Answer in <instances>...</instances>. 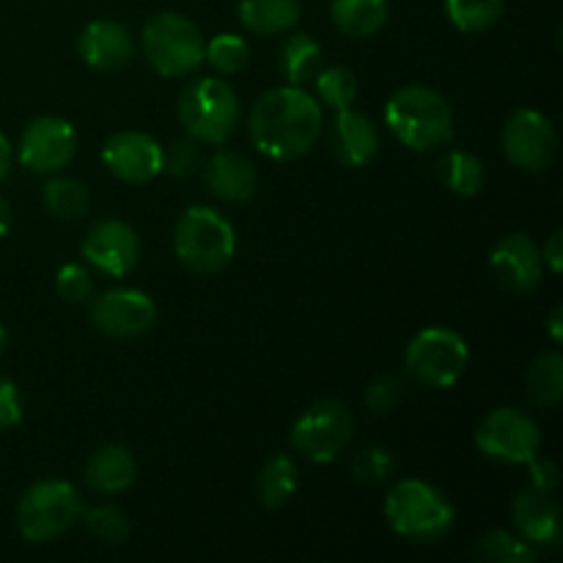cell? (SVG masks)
<instances>
[{
  "label": "cell",
  "instance_id": "ffe728a7",
  "mask_svg": "<svg viewBox=\"0 0 563 563\" xmlns=\"http://www.w3.org/2000/svg\"><path fill=\"white\" fill-rule=\"evenodd\" d=\"M511 517L520 537L531 544H555L561 539V509L553 493L526 489L515 498Z\"/></svg>",
  "mask_w": 563,
  "mask_h": 563
},
{
  "label": "cell",
  "instance_id": "d590c367",
  "mask_svg": "<svg viewBox=\"0 0 563 563\" xmlns=\"http://www.w3.org/2000/svg\"><path fill=\"white\" fill-rule=\"evenodd\" d=\"M401 399H405V383L394 377V374L377 377L368 385L366 394H363V401H366V407L374 416H390L401 405Z\"/></svg>",
  "mask_w": 563,
  "mask_h": 563
},
{
  "label": "cell",
  "instance_id": "7402d4cb",
  "mask_svg": "<svg viewBox=\"0 0 563 563\" xmlns=\"http://www.w3.org/2000/svg\"><path fill=\"white\" fill-rule=\"evenodd\" d=\"M240 22L258 36H278L300 22V0H240Z\"/></svg>",
  "mask_w": 563,
  "mask_h": 563
},
{
  "label": "cell",
  "instance_id": "83f0119b",
  "mask_svg": "<svg viewBox=\"0 0 563 563\" xmlns=\"http://www.w3.org/2000/svg\"><path fill=\"white\" fill-rule=\"evenodd\" d=\"M44 209L58 220H80L91 209V196L82 181L69 179V176H55L44 185Z\"/></svg>",
  "mask_w": 563,
  "mask_h": 563
},
{
  "label": "cell",
  "instance_id": "603a6c76",
  "mask_svg": "<svg viewBox=\"0 0 563 563\" xmlns=\"http://www.w3.org/2000/svg\"><path fill=\"white\" fill-rule=\"evenodd\" d=\"M388 0H330L333 25L352 38H368L379 33L388 22Z\"/></svg>",
  "mask_w": 563,
  "mask_h": 563
},
{
  "label": "cell",
  "instance_id": "ba28073f",
  "mask_svg": "<svg viewBox=\"0 0 563 563\" xmlns=\"http://www.w3.org/2000/svg\"><path fill=\"white\" fill-rule=\"evenodd\" d=\"M471 363L467 341L451 328H427L407 344L405 366L427 388H454Z\"/></svg>",
  "mask_w": 563,
  "mask_h": 563
},
{
  "label": "cell",
  "instance_id": "1f68e13d",
  "mask_svg": "<svg viewBox=\"0 0 563 563\" xmlns=\"http://www.w3.org/2000/svg\"><path fill=\"white\" fill-rule=\"evenodd\" d=\"M203 58L220 71V75H236L251 64V44L234 33H220L207 44V55Z\"/></svg>",
  "mask_w": 563,
  "mask_h": 563
},
{
  "label": "cell",
  "instance_id": "b9f144b4",
  "mask_svg": "<svg viewBox=\"0 0 563 563\" xmlns=\"http://www.w3.org/2000/svg\"><path fill=\"white\" fill-rule=\"evenodd\" d=\"M11 225H14V212H11V203L0 196V240L9 234Z\"/></svg>",
  "mask_w": 563,
  "mask_h": 563
},
{
  "label": "cell",
  "instance_id": "2e32d148",
  "mask_svg": "<svg viewBox=\"0 0 563 563\" xmlns=\"http://www.w3.org/2000/svg\"><path fill=\"white\" fill-rule=\"evenodd\" d=\"M489 273L504 289L531 295L542 284V251L528 234H506L489 253Z\"/></svg>",
  "mask_w": 563,
  "mask_h": 563
},
{
  "label": "cell",
  "instance_id": "f1b7e54d",
  "mask_svg": "<svg viewBox=\"0 0 563 563\" xmlns=\"http://www.w3.org/2000/svg\"><path fill=\"white\" fill-rule=\"evenodd\" d=\"M478 561L484 563H531L537 561V544L526 542L522 537L509 531H489L484 533L473 550Z\"/></svg>",
  "mask_w": 563,
  "mask_h": 563
},
{
  "label": "cell",
  "instance_id": "52a82bcc",
  "mask_svg": "<svg viewBox=\"0 0 563 563\" xmlns=\"http://www.w3.org/2000/svg\"><path fill=\"white\" fill-rule=\"evenodd\" d=\"M80 515L82 500L75 484L44 478L27 487L16 504V528L27 542H53L69 531Z\"/></svg>",
  "mask_w": 563,
  "mask_h": 563
},
{
  "label": "cell",
  "instance_id": "9a60e30c",
  "mask_svg": "<svg viewBox=\"0 0 563 563\" xmlns=\"http://www.w3.org/2000/svg\"><path fill=\"white\" fill-rule=\"evenodd\" d=\"M102 163L119 181L146 185L154 176L163 174V146L152 135H146V132H115L104 143Z\"/></svg>",
  "mask_w": 563,
  "mask_h": 563
},
{
  "label": "cell",
  "instance_id": "44dd1931",
  "mask_svg": "<svg viewBox=\"0 0 563 563\" xmlns=\"http://www.w3.org/2000/svg\"><path fill=\"white\" fill-rule=\"evenodd\" d=\"M137 476L135 456L124 445H102L91 454L86 465V484L93 493L115 495L132 487Z\"/></svg>",
  "mask_w": 563,
  "mask_h": 563
},
{
  "label": "cell",
  "instance_id": "5bb4252c",
  "mask_svg": "<svg viewBox=\"0 0 563 563\" xmlns=\"http://www.w3.org/2000/svg\"><path fill=\"white\" fill-rule=\"evenodd\" d=\"M80 251L93 269L110 278H124L141 262V236L124 220L108 218L88 231Z\"/></svg>",
  "mask_w": 563,
  "mask_h": 563
},
{
  "label": "cell",
  "instance_id": "e0dca14e",
  "mask_svg": "<svg viewBox=\"0 0 563 563\" xmlns=\"http://www.w3.org/2000/svg\"><path fill=\"white\" fill-rule=\"evenodd\" d=\"M77 53L91 69L119 71L135 55V42L121 22L93 20L77 36Z\"/></svg>",
  "mask_w": 563,
  "mask_h": 563
},
{
  "label": "cell",
  "instance_id": "4fadbf2b",
  "mask_svg": "<svg viewBox=\"0 0 563 563\" xmlns=\"http://www.w3.org/2000/svg\"><path fill=\"white\" fill-rule=\"evenodd\" d=\"M157 322V306L141 289H113L91 302V324L108 339H137Z\"/></svg>",
  "mask_w": 563,
  "mask_h": 563
},
{
  "label": "cell",
  "instance_id": "cb8c5ba5",
  "mask_svg": "<svg viewBox=\"0 0 563 563\" xmlns=\"http://www.w3.org/2000/svg\"><path fill=\"white\" fill-rule=\"evenodd\" d=\"M300 487V473L291 456L275 454L264 462V467L256 476V495L264 509H280L295 498Z\"/></svg>",
  "mask_w": 563,
  "mask_h": 563
},
{
  "label": "cell",
  "instance_id": "484cf974",
  "mask_svg": "<svg viewBox=\"0 0 563 563\" xmlns=\"http://www.w3.org/2000/svg\"><path fill=\"white\" fill-rule=\"evenodd\" d=\"M438 174L440 181H443L454 196L462 198L478 196L484 181H487V170H484L482 159L471 152H460V148L443 154V159L438 163Z\"/></svg>",
  "mask_w": 563,
  "mask_h": 563
},
{
  "label": "cell",
  "instance_id": "30bf717a",
  "mask_svg": "<svg viewBox=\"0 0 563 563\" xmlns=\"http://www.w3.org/2000/svg\"><path fill=\"white\" fill-rule=\"evenodd\" d=\"M476 449L500 465H528L542 451L537 421L515 407L487 412L476 427Z\"/></svg>",
  "mask_w": 563,
  "mask_h": 563
},
{
  "label": "cell",
  "instance_id": "5b68a950",
  "mask_svg": "<svg viewBox=\"0 0 563 563\" xmlns=\"http://www.w3.org/2000/svg\"><path fill=\"white\" fill-rule=\"evenodd\" d=\"M176 113L192 141L223 146L240 121V97L220 77H198L181 88Z\"/></svg>",
  "mask_w": 563,
  "mask_h": 563
},
{
  "label": "cell",
  "instance_id": "d6986e66",
  "mask_svg": "<svg viewBox=\"0 0 563 563\" xmlns=\"http://www.w3.org/2000/svg\"><path fill=\"white\" fill-rule=\"evenodd\" d=\"M330 148L335 159L350 168H363L372 163L379 152V132L363 113L355 110H339L335 113L333 135H330Z\"/></svg>",
  "mask_w": 563,
  "mask_h": 563
},
{
  "label": "cell",
  "instance_id": "8fae6325",
  "mask_svg": "<svg viewBox=\"0 0 563 563\" xmlns=\"http://www.w3.org/2000/svg\"><path fill=\"white\" fill-rule=\"evenodd\" d=\"M77 132L64 115H36L20 135V163L31 174H58L75 159Z\"/></svg>",
  "mask_w": 563,
  "mask_h": 563
},
{
  "label": "cell",
  "instance_id": "74e56055",
  "mask_svg": "<svg viewBox=\"0 0 563 563\" xmlns=\"http://www.w3.org/2000/svg\"><path fill=\"white\" fill-rule=\"evenodd\" d=\"M22 421V396L11 379L0 377V432Z\"/></svg>",
  "mask_w": 563,
  "mask_h": 563
},
{
  "label": "cell",
  "instance_id": "ab89813d",
  "mask_svg": "<svg viewBox=\"0 0 563 563\" xmlns=\"http://www.w3.org/2000/svg\"><path fill=\"white\" fill-rule=\"evenodd\" d=\"M542 262L548 264L550 273H555V275L561 273V267H563V234L561 231H553V234H550V240L544 242Z\"/></svg>",
  "mask_w": 563,
  "mask_h": 563
},
{
  "label": "cell",
  "instance_id": "e575fe53",
  "mask_svg": "<svg viewBox=\"0 0 563 563\" xmlns=\"http://www.w3.org/2000/svg\"><path fill=\"white\" fill-rule=\"evenodd\" d=\"M55 291H58L60 300L71 302H86L93 297V278L88 273V267L82 264H64V267L55 273Z\"/></svg>",
  "mask_w": 563,
  "mask_h": 563
},
{
  "label": "cell",
  "instance_id": "60d3db41",
  "mask_svg": "<svg viewBox=\"0 0 563 563\" xmlns=\"http://www.w3.org/2000/svg\"><path fill=\"white\" fill-rule=\"evenodd\" d=\"M9 170H11V143L9 137L0 132V181L9 176Z\"/></svg>",
  "mask_w": 563,
  "mask_h": 563
},
{
  "label": "cell",
  "instance_id": "f546056e",
  "mask_svg": "<svg viewBox=\"0 0 563 563\" xmlns=\"http://www.w3.org/2000/svg\"><path fill=\"white\" fill-rule=\"evenodd\" d=\"M445 16L462 33H482L498 25L504 0H445Z\"/></svg>",
  "mask_w": 563,
  "mask_h": 563
},
{
  "label": "cell",
  "instance_id": "7bdbcfd3",
  "mask_svg": "<svg viewBox=\"0 0 563 563\" xmlns=\"http://www.w3.org/2000/svg\"><path fill=\"white\" fill-rule=\"evenodd\" d=\"M561 319H563V308L561 306H555L553 308V313H550V319H548V330H550V339L555 341V344H561V339H563V330H561Z\"/></svg>",
  "mask_w": 563,
  "mask_h": 563
},
{
  "label": "cell",
  "instance_id": "7c38bea8",
  "mask_svg": "<svg viewBox=\"0 0 563 563\" xmlns=\"http://www.w3.org/2000/svg\"><path fill=\"white\" fill-rule=\"evenodd\" d=\"M555 148H559V135L548 115L531 108L509 115L504 126V152L511 165L537 174L553 163Z\"/></svg>",
  "mask_w": 563,
  "mask_h": 563
},
{
  "label": "cell",
  "instance_id": "277c9868",
  "mask_svg": "<svg viewBox=\"0 0 563 563\" xmlns=\"http://www.w3.org/2000/svg\"><path fill=\"white\" fill-rule=\"evenodd\" d=\"M174 253L190 273H220L236 256V231L212 207H187L174 225Z\"/></svg>",
  "mask_w": 563,
  "mask_h": 563
},
{
  "label": "cell",
  "instance_id": "ee69618b",
  "mask_svg": "<svg viewBox=\"0 0 563 563\" xmlns=\"http://www.w3.org/2000/svg\"><path fill=\"white\" fill-rule=\"evenodd\" d=\"M5 344H9V333H5V328L0 324V355L5 352Z\"/></svg>",
  "mask_w": 563,
  "mask_h": 563
},
{
  "label": "cell",
  "instance_id": "8d00e7d4",
  "mask_svg": "<svg viewBox=\"0 0 563 563\" xmlns=\"http://www.w3.org/2000/svg\"><path fill=\"white\" fill-rule=\"evenodd\" d=\"M198 168V146L192 137L187 141H174L168 148H163V170H168L176 179H185Z\"/></svg>",
  "mask_w": 563,
  "mask_h": 563
},
{
  "label": "cell",
  "instance_id": "836d02e7",
  "mask_svg": "<svg viewBox=\"0 0 563 563\" xmlns=\"http://www.w3.org/2000/svg\"><path fill=\"white\" fill-rule=\"evenodd\" d=\"M396 473V460L390 451L379 449V445H366L352 460V476L361 484H379L388 482Z\"/></svg>",
  "mask_w": 563,
  "mask_h": 563
},
{
  "label": "cell",
  "instance_id": "ac0fdd59",
  "mask_svg": "<svg viewBox=\"0 0 563 563\" xmlns=\"http://www.w3.org/2000/svg\"><path fill=\"white\" fill-rule=\"evenodd\" d=\"M207 185L220 201L247 203L258 190V174L242 152L218 148L207 163Z\"/></svg>",
  "mask_w": 563,
  "mask_h": 563
},
{
  "label": "cell",
  "instance_id": "d6a6232c",
  "mask_svg": "<svg viewBox=\"0 0 563 563\" xmlns=\"http://www.w3.org/2000/svg\"><path fill=\"white\" fill-rule=\"evenodd\" d=\"M86 528L91 537H97L104 544H121L130 537V520L119 506H97L86 515Z\"/></svg>",
  "mask_w": 563,
  "mask_h": 563
},
{
  "label": "cell",
  "instance_id": "d4e9b609",
  "mask_svg": "<svg viewBox=\"0 0 563 563\" xmlns=\"http://www.w3.org/2000/svg\"><path fill=\"white\" fill-rule=\"evenodd\" d=\"M322 66V44L308 33H291L284 38L278 49V69L289 86H302L313 80Z\"/></svg>",
  "mask_w": 563,
  "mask_h": 563
},
{
  "label": "cell",
  "instance_id": "6da1fadb",
  "mask_svg": "<svg viewBox=\"0 0 563 563\" xmlns=\"http://www.w3.org/2000/svg\"><path fill=\"white\" fill-rule=\"evenodd\" d=\"M247 132L264 157L278 163L300 159L322 135V104L302 86L269 88L253 104Z\"/></svg>",
  "mask_w": 563,
  "mask_h": 563
},
{
  "label": "cell",
  "instance_id": "f35d334b",
  "mask_svg": "<svg viewBox=\"0 0 563 563\" xmlns=\"http://www.w3.org/2000/svg\"><path fill=\"white\" fill-rule=\"evenodd\" d=\"M531 467V487L542 489V493H553L559 487V467H555L553 460H544V456H533L528 462Z\"/></svg>",
  "mask_w": 563,
  "mask_h": 563
},
{
  "label": "cell",
  "instance_id": "3957f363",
  "mask_svg": "<svg viewBox=\"0 0 563 563\" xmlns=\"http://www.w3.org/2000/svg\"><path fill=\"white\" fill-rule=\"evenodd\" d=\"M385 124L401 146L429 152L454 137V110L434 88L405 86L385 104Z\"/></svg>",
  "mask_w": 563,
  "mask_h": 563
},
{
  "label": "cell",
  "instance_id": "7a4b0ae2",
  "mask_svg": "<svg viewBox=\"0 0 563 563\" xmlns=\"http://www.w3.org/2000/svg\"><path fill=\"white\" fill-rule=\"evenodd\" d=\"M385 520L407 542L434 544L454 531L456 509L434 484L423 478H401L388 489Z\"/></svg>",
  "mask_w": 563,
  "mask_h": 563
},
{
  "label": "cell",
  "instance_id": "4316f807",
  "mask_svg": "<svg viewBox=\"0 0 563 563\" xmlns=\"http://www.w3.org/2000/svg\"><path fill=\"white\" fill-rule=\"evenodd\" d=\"M526 390L533 405L559 407L563 396V357L559 352H544L533 357L526 372Z\"/></svg>",
  "mask_w": 563,
  "mask_h": 563
},
{
  "label": "cell",
  "instance_id": "9c48e42d",
  "mask_svg": "<svg viewBox=\"0 0 563 563\" xmlns=\"http://www.w3.org/2000/svg\"><path fill=\"white\" fill-rule=\"evenodd\" d=\"M355 434V418L350 407L335 399H322L308 407L291 427V445L306 460L328 465L341 456Z\"/></svg>",
  "mask_w": 563,
  "mask_h": 563
},
{
  "label": "cell",
  "instance_id": "4dcf8cb0",
  "mask_svg": "<svg viewBox=\"0 0 563 563\" xmlns=\"http://www.w3.org/2000/svg\"><path fill=\"white\" fill-rule=\"evenodd\" d=\"M313 88H317L319 102L339 113V110H350L355 104L361 82H357L355 71L346 69V66H328V69H319L313 75Z\"/></svg>",
  "mask_w": 563,
  "mask_h": 563
},
{
  "label": "cell",
  "instance_id": "8992f818",
  "mask_svg": "<svg viewBox=\"0 0 563 563\" xmlns=\"http://www.w3.org/2000/svg\"><path fill=\"white\" fill-rule=\"evenodd\" d=\"M143 53L152 69L163 77H190L207 55V42L196 22L176 11L154 14L141 33Z\"/></svg>",
  "mask_w": 563,
  "mask_h": 563
}]
</instances>
